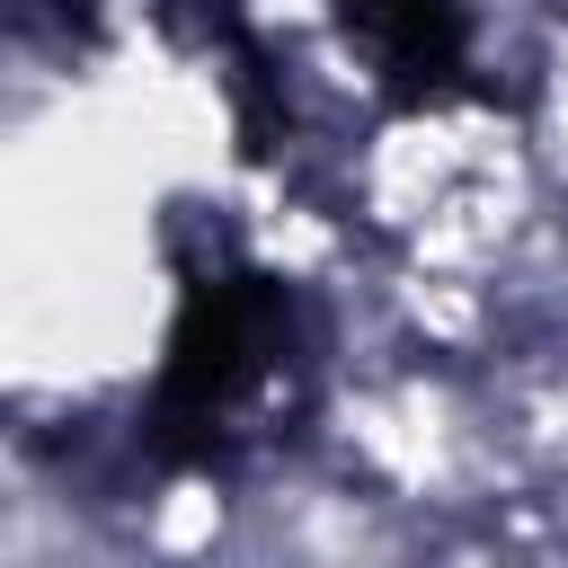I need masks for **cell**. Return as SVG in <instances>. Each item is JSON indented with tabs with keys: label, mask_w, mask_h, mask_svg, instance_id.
<instances>
[{
	"label": "cell",
	"mask_w": 568,
	"mask_h": 568,
	"mask_svg": "<svg viewBox=\"0 0 568 568\" xmlns=\"http://www.w3.org/2000/svg\"><path fill=\"white\" fill-rule=\"evenodd\" d=\"M284 364H293V302L275 293V275H195L151 390V444L222 453L248 417L284 399Z\"/></svg>",
	"instance_id": "obj_1"
},
{
	"label": "cell",
	"mask_w": 568,
	"mask_h": 568,
	"mask_svg": "<svg viewBox=\"0 0 568 568\" xmlns=\"http://www.w3.org/2000/svg\"><path fill=\"white\" fill-rule=\"evenodd\" d=\"M346 18L364 27L373 62L390 80H408V89H435L462 62V27H453L444 0H346Z\"/></svg>",
	"instance_id": "obj_2"
}]
</instances>
